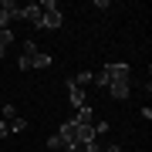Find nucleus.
<instances>
[{
	"label": "nucleus",
	"mask_w": 152,
	"mask_h": 152,
	"mask_svg": "<svg viewBox=\"0 0 152 152\" xmlns=\"http://www.w3.org/2000/svg\"><path fill=\"white\" fill-rule=\"evenodd\" d=\"M7 135H10V125H7V122H0V139H7Z\"/></svg>",
	"instance_id": "obj_19"
},
{
	"label": "nucleus",
	"mask_w": 152,
	"mask_h": 152,
	"mask_svg": "<svg viewBox=\"0 0 152 152\" xmlns=\"http://www.w3.org/2000/svg\"><path fill=\"white\" fill-rule=\"evenodd\" d=\"M64 88H68V102L75 105V108H81V105H88V95H85V88H78L75 81H71V78L64 81Z\"/></svg>",
	"instance_id": "obj_4"
},
{
	"label": "nucleus",
	"mask_w": 152,
	"mask_h": 152,
	"mask_svg": "<svg viewBox=\"0 0 152 152\" xmlns=\"http://www.w3.org/2000/svg\"><path fill=\"white\" fill-rule=\"evenodd\" d=\"M98 135H95V129L91 125H78V145H88V142H95Z\"/></svg>",
	"instance_id": "obj_9"
},
{
	"label": "nucleus",
	"mask_w": 152,
	"mask_h": 152,
	"mask_svg": "<svg viewBox=\"0 0 152 152\" xmlns=\"http://www.w3.org/2000/svg\"><path fill=\"white\" fill-rule=\"evenodd\" d=\"M4 118H17V108H14V102H7V105H4Z\"/></svg>",
	"instance_id": "obj_16"
},
{
	"label": "nucleus",
	"mask_w": 152,
	"mask_h": 152,
	"mask_svg": "<svg viewBox=\"0 0 152 152\" xmlns=\"http://www.w3.org/2000/svg\"><path fill=\"white\" fill-rule=\"evenodd\" d=\"M81 149H85V152H102V145H98V139H95V142H88V145H81Z\"/></svg>",
	"instance_id": "obj_18"
},
{
	"label": "nucleus",
	"mask_w": 152,
	"mask_h": 152,
	"mask_svg": "<svg viewBox=\"0 0 152 152\" xmlns=\"http://www.w3.org/2000/svg\"><path fill=\"white\" fill-rule=\"evenodd\" d=\"M7 125H10V132H24L27 129V118H10Z\"/></svg>",
	"instance_id": "obj_13"
},
{
	"label": "nucleus",
	"mask_w": 152,
	"mask_h": 152,
	"mask_svg": "<svg viewBox=\"0 0 152 152\" xmlns=\"http://www.w3.org/2000/svg\"><path fill=\"white\" fill-rule=\"evenodd\" d=\"M34 58H37V41H24V51H20V58H17V68L31 71L34 68Z\"/></svg>",
	"instance_id": "obj_3"
},
{
	"label": "nucleus",
	"mask_w": 152,
	"mask_h": 152,
	"mask_svg": "<svg viewBox=\"0 0 152 152\" xmlns=\"http://www.w3.org/2000/svg\"><path fill=\"white\" fill-rule=\"evenodd\" d=\"M48 149H54V152H58V149H64V145H61V139H58V135H51V139H48Z\"/></svg>",
	"instance_id": "obj_17"
},
{
	"label": "nucleus",
	"mask_w": 152,
	"mask_h": 152,
	"mask_svg": "<svg viewBox=\"0 0 152 152\" xmlns=\"http://www.w3.org/2000/svg\"><path fill=\"white\" fill-rule=\"evenodd\" d=\"M61 24H64V14H61V10H48V14L41 17V27H48V31L61 27Z\"/></svg>",
	"instance_id": "obj_8"
},
{
	"label": "nucleus",
	"mask_w": 152,
	"mask_h": 152,
	"mask_svg": "<svg viewBox=\"0 0 152 152\" xmlns=\"http://www.w3.org/2000/svg\"><path fill=\"white\" fill-rule=\"evenodd\" d=\"M58 139H61V145H64V152H78V149H81V145H78V125L71 118L58 129Z\"/></svg>",
	"instance_id": "obj_1"
},
{
	"label": "nucleus",
	"mask_w": 152,
	"mask_h": 152,
	"mask_svg": "<svg viewBox=\"0 0 152 152\" xmlns=\"http://www.w3.org/2000/svg\"><path fill=\"white\" fill-rule=\"evenodd\" d=\"M105 152H122V145H108V149H105Z\"/></svg>",
	"instance_id": "obj_20"
},
{
	"label": "nucleus",
	"mask_w": 152,
	"mask_h": 152,
	"mask_svg": "<svg viewBox=\"0 0 152 152\" xmlns=\"http://www.w3.org/2000/svg\"><path fill=\"white\" fill-rule=\"evenodd\" d=\"M91 129H95V135H98V139H102V135H105V132H108V122H95V125H91Z\"/></svg>",
	"instance_id": "obj_15"
},
{
	"label": "nucleus",
	"mask_w": 152,
	"mask_h": 152,
	"mask_svg": "<svg viewBox=\"0 0 152 152\" xmlns=\"http://www.w3.org/2000/svg\"><path fill=\"white\" fill-rule=\"evenodd\" d=\"M10 41H14V34H10V31H0V58L7 54V48H10Z\"/></svg>",
	"instance_id": "obj_11"
},
{
	"label": "nucleus",
	"mask_w": 152,
	"mask_h": 152,
	"mask_svg": "<svg viewBox=\"0 0 152 152\" xmlns=\"http://www.w3.org/2000/svg\"><path fill=\"white\" fill-rule=\"evenodd\" d=\"M54 64V58L48 54V51H37V58H34V68H51Z\"/></svg>",
	"instance_id": "obj_10"
},
{
	"label": "nucleus",
	"mask_w": 152,
	"mask_h": 152,
	"mask_svg": "<svg viewBox=\"0 0 152 152\" xmlns=\"http://www.w3.org/2000/svg\"><path fill=\"white\" fill-rule=\"evenodd\" d=\"M41 17H44V14H41V7H37V4H27V7H20V20H31L34 27H41Z\"/></svg>",
	"instance_id": "obj_6"
},
{
	"label": "nucleus",
	"mask_w": 152,
	"mask_h": 152,
	"mask_svg": "<svg viewBox=\"0 0 152 152\" xmlns=\"http://www.w3.org/2000/svg\"><path fill=\"white\" fill-rule=\"evenodd\" d=\"M91 78H95L91 71H81V75H75V78H71V81H75L78 88H85V85H91Z\"/></svg>",
	"instance_id": "obj_12"
},
{
	"label": "nucleus",
	"mask_w": 152,
	"mask_h": 152,
	"mask_svg": "<svg viewBox=\"0 0 152 152\" xmlns=\"http://www.w3.org/2000/svg\"><path fill=\"white\" fill-rule=\"evenodd\" d=\"M102 71H105V78H108V85H115V81H132V68H129V64H122V61L102 64Z\"/></svg>",
	"instance_id": "obj_2"
},
{
	"label": "nucleus",
	"mask_w": 152,
	"mask_h": 152,
	"mask_svg": "<svg viewBox=\"0 0 152 152\" xmlns=\"http://www.w3.org/2000/svg\"><path fill=\"white\" fill-rule=\"evenodd\" d=\"M37 7H41V14H48V10H58V4H54V0H41Z\"/></svg>",
	"instance_id": "obj_14"
},
{
	"label": "nucleus",
	"mask_w": 152,
	"mask_h": 152,
	"mask_svg": "<svg viewBox=\"0 0 152 152\" xmlns=\"http://www.w3.org/2000/svg\"><path fill=\"white\" fill-rule=\"evenodd\" d=\"M108 95L115 98V102H125V98L132 95V81H115V85H108Z\"/></svg>",
	"instance_id": "obj_5"
},
{
	"label": "nucleus",
	"mask_w": 152,
	"mask_h": 152,
	"mask_svg": "<svg viewBox=\"0 0 152 152\" xmlns=\"http://www.w3.org/2000/svg\"><path fill=\"white\" fill-rule=\"evenodd\" d=\"M75 125H95V112L91 105H81V108H75V118H71Z\"/></svg>",
	"instance_id": "obj_7"
}]
</instances>
